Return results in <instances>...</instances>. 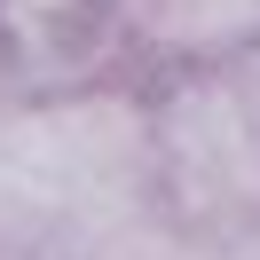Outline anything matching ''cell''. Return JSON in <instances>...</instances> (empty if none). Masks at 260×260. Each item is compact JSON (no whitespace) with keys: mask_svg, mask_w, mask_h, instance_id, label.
Segmentation results:
<instances>
[{"mask_svg":"<svg viewBox=\"0 0 260 260\" xmlns=\"http://www.w3.org/2000/svg\"><path fill=\"white\" fill-rule=\"evenodd\" d=\"M142 8V24L150 32H174L181 48H213V40H229V32H244V24L260 16V0H134Z\"/></svg>","mask_w":260,"mask_h":260,"instance_id":"1","label":"cell"},{"mask_svg":"<svg viewBox=\"0 0 260 260\" xmlns=\"http://www.w3.org/2000/svg\"><path fill=\"white\" fill-rule=\"evenodd\" d=\"M103 0H0V40L16 48H55L63 32H79Z\"/></svg>","mask_w":260,"mask_h":260,"instance_id":"2","label":"cell"}]
</instances>
